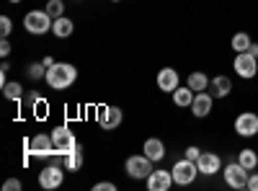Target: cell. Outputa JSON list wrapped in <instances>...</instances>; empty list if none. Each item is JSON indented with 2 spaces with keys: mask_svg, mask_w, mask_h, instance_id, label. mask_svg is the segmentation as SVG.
Listing matches in <instances>:
<instances>
[{
  "mask_svg": "<svg viewBox=\"0 0 258 191\" xmlns=\"http://www.w3.org/2000/svg\"><path fill=\"white\" fill-rule=\"evenodd\" d=\"M47 86L52 91H68L75 86L78 80V68L70 65V62H54L52 68H47Z\"/></svg>",
  "mask_w": 258,
  "mask_h": 191,
  "instance_id": "cell-1",
  "label": "cell"
},
{
  "mask_svg": "<svg viewBox=\"0 0 258 191\" xmlns=\"http://www.w3.org/2000/svg\"><path fill=\"white\" fill-rule=\"evenodd\" d=\"M52 142H54V150H57L59 158L75 153L78 147H80L75 132H70V126H64V124H59V126H54V130H52Z\"/></svg>",
  "mask_w": 258,
  "mask_h": 191,
  "instance_id": "cell-2",
  "label": "cell"
},
{
  "mask_svg": "<svg viewBox=\"0 0 258 191\" xmlns=\"http://www.w3.org/2000/svg\"><path fill=\"white\" fill-rule=\"evenodd\" d=\"M170 173H173V181L178 186H191L194 181H197L199 176V168H197V160H188V158H181L173 163V168H170Z\"/></svg>",
  "mask_w": 258,
  "mask_h": 191,
  "instance_id": "cell-3",
  "label": "cell"
},
{
  "mask_svg": "<svg viewBox=\"0 0 258 191\" xmlns=\"http://www.w3.org/2000/svg\"><path fill=\"white\" fill-rule=\"evenodd\" d=\"M24 29L34 36L47 34V31H52V16L47 11H29L24 16Z\"/></svg>",
  "mask_w": 258,
  "mask_h": 191,
  "instance_id": "cell-4",
  "label": "cell"
},
{
  "mask_svg": "<svg viewBox=\"0 0 258 191\" xmlns=\"http://www.w3.org/2000/svg\"><path fill=\"white\" fill-rule=\"evenodd\" d=\"M124 168H126V176H129V178H135V181H147V176L155 171V168H153V160H150L145 153H142V155L126 158Z\"/></svg>",
  "mask_w": 258,
  "mask_h": 191,
  "instance_id": "cell-5",
  "label": "cell"
},
{
  "mask_svg": "<svg viewBox=\"0 0 258 191\" xmlns=\"http://www.w3.org/2000/svg\"><path fill=\"white\" fill-rule=\"evenodd\" d=\"M232 70L243 80H253L258 75V57H253L250 52H238L232 59Z\"/></svg>",
  "mask_w": 258,
  "mask_h": 191,
  "instance_id": "cell-6",
  "label": "cell"
},
{
  "mask_svg": "<svg viewBox=\"0 0 258 191\" xmlns=\"http://www.w3.org/2000/svg\"><path fill=\"white\" fill-rule=\"evenodd\" d=\"M222 176H225V183H227L230 188H245V186H248L250 171H248V168H243L238 160H235V163H227V165H225Z\"/></svg>",
  "mask_w": 258,
  "mask_h": 191,
  "instance_id": "cell-7",
  "label": "cell"
},
{
  "mask_svg": "<svg viewBox=\"0 0 258 191\" xmlns=\"http://www.w3.org/2000/svg\"><path fill=\"white\" fill-rule=\"evenodd\" d=\"M64 181V168L62 165H47V168H41L39 171V186L41 188H59Z\"/></svg>",
  "mask_w": 258,
  "mask_h": 191,
  "instance_id": "cell-8",
  "label": "cell"
},
{
  "mask_svg": "<svg viewBox=\"0 0 258 191\" xmlns=\"http://www.w3.org/2000/svg\"><path fill=\"white\" fill-rule=\"evenodd\" d=\"M235 135L238 137H255L258 135V114L243 111L238 119H235Z\"/></svg>",
  "mask_w": 258,
  "mask_h": 191,
  "instance_id": "cell-9",
  "label": "cell"
},
{
  "mask_svg": "<svg viewBox=\"0 0 258 191\" xmlns=\"http://www.w3.org/2000/svg\"><path fill=\"white\" fill-rule=\"evenodd\" d=\"M29 155H34V158H52V155H57L52 135H36V137H31Z\"/></svg>",
  "mask_w": 258,
  "mask_h": 191,
  "instance_id": "cell-10",
  "label": "cell"
},
{
  "mask_svg": "<svg viewBox=\"0 0 258 191\" xmlns=\"http://www.w3.org/2000/svg\"><path fill=\"white\" fill-rule=\"evenodd\" d=\"M212 103H214V96L212 93H207V91H202V93H197L194 96V101H191V114L197 116V119H207L209 114H212Z\"/></svg>",
  "mask_w": 258,
  "mask_h": 191,
  "instance_id": "cell-11",
  "label": "cell"
},
{
  "mask_svg": "<svg viewBox=\"0 0 258 191\" xmlns=\"http://www.w3.org/2000/svg\"><path fill=\"white\" fill-rule=\"evenodd\" d=\"M121 121H124V111L119 109V106H106V109H101V114H98L101 130H116Z\"/></svg>",
  "mask_w": 258,
  "mask_h": 191,
  "instance_id": "cell-12",
  "label": "cell"
},
{
  "mask_svg": "<svg viewBox=\"0 0 258 191\" xmlns=\"http://www.w3.org/2000/svg\"><path fill=\"white\" fill-rule=\"evenodd\" d=\"M173 173L170 171H163V168H158V171H153L147 176V188L150 191H168L170 186H173Z\"/></svg>",
  "mask_w": 258,
  "mask_h": 191,
  "instance_id": "cell-13",
  "label": "cell"
},
{
  "mask_svg": "<svg viewBox=\"0 0 258 191\" xmlns=\"http://www.w3.org/2000/svg\"><path fill=\"white\" fill-rule=\"evenodd\" d=\"M197 168H199L202 176H214V173H220L222 160H220L217 153H202L199 160H197Z\"/></svg>",
  "mask_w": 258,
  "mask_h": 191,
  "instance_id": "cell-14",
  "label": "cell"
},
{
  "mask_svg": "<svg viewBox=\"0 0 258 191\" xmlns=\"http://www.w3.org/2000/svg\"><path fill=\"white\" fill-rule=\"evenodd\" d=\"M178 86H181L178 70H173V68H163V70L158 73V88H160L163 93H173Z\"/></svg>",
  "mask_w": 258,
  "mask_h": 191,
  "instance_id": "cell-15",
  "label": "cell"
},
{
  "mask_svg": "<svg viewBox=\"0 0 258 191\" xmlns=\"http://www.w3.org/2000/svg\"><path fill=\"white\" fill-rule=\"evenodd\" d=\"M142 153L153 160V163H160V160L165 158V145H163L158 137H150V140H145V145H142Z\"/></svg>",
  "mask_w": 258,
  "mask_h": 191,
  "instance_id": "cell-16",
  "label": "cell"
},
{
  "mask_svg": "<svg viewBox=\"0 0 258 191\" xmlns=\"http://www.w3.org/2000/svg\"><path fill=\"white\" fill-rule=\"evenodd\" d=\"M209 91H212V96H214V98H227V96L232 93V80H230L227 75H217V78H212Z\"/></svg>",
  "mask_w": 258,
  "mask_h": 191,
  "instance_id": "cell-17",
  "label": "cell"
},
{
  "mask_svg": "<svg viewBox=\"0 0 258 191\" xmlns=\"http://www.w3.org/2000/svg\"><path fill=\"white\" fill-rule=\"evenodd\" d=\"M73 31H75L73 18L62 16V18H54V21H52V34H54L57 39H68V36H73Z\"/></svg>",
  "mask_w": 258,
  "mask_h": 191,
  "instance_id": "cell-18",
  "label": "cell"
},
{
  "mask_svg": "<svg viewBox=\"0 0 258 191\" xmlns=\"http://www.w3.org/2000/svg\"><path fill=\"white\" fill-rule=\"evenodd\" d=\"M209 83H212V78H207L204 73H191L188 78H186V86L194 91V93H202V91H209Z\"/></svg>",
  "mask_w": 258,
  "mask_h": 191,
  "instance_id": "cell-19",
  "label": "cell"
},
{
  "mask_svg": "<svg viewBox=\"0 0 258 191\" xmlns=\"http://www.w3.org/2000/svg\"><path fill=\"white\" fill-rule=\"evenodd\" d=\"M170 96H173V103H176V106L186 109V106H191V101H194V96H197V93H194L188 86H183V88L178 86V88H176L173 93H170Z\"/></svg>",
  "mask_w": 258,
  "mask_h": 191,
  "instance_id": "cell-20",
  "label": "cell"
},
{
  "mask_svg": "<svg viewBox=\"0 0 258 191\" xmlns=\"http://www.w3.org/2000/svg\"><path fill=\"white\" fill-rule=\"evenodd\" d=\"M238 163L243 168H248V171H255V168H258V153L250 150V147H243V150L238 153Z\"/></svg>",
  "mask_w": 258,
  "mask_h": 191,
  "instance_id": "cell-21",
  "label": "cell"
},
{
  "mask_svg": "<svg viewBox=\"0 0 258 191\" xmlns=\"http://www.w3.org/2000/svg\"><path fill=\"white\" fill-rule=\"evenodd\" d=\"M62 168H64V171H80V168H83V153H80V147H78L75 153L62 158Z\"/></svg>",
  "mask_w": 258,
  "mask_h": 191,
  "instance_id": "cell-22",
  "label": "cell"
},
{
  "mask_svg": "<svg viewBox=\"0 0 258 191\" xmlns=\"http://www.w3.org/2000/svg\"><path fill=\"white\" fill-rule=\"evenodd\" d=\"M232 49H235V54L238 52H248L250 49V44H253V39H250V34H245V31H240V34H235L232 36Z\"/></svg>",
  "mask_w": 258,
  "mask_h": 191,
  "instance_id": "cell-23",
  "label": "cell"
},
{
  "mask_svg": "<svg viewBox=\"0 0 258 191\" xmlns=\"http://www.w3.org/2000/svg\"><path fill=\"white\" fill-rule=\"evenodd\" d=\"M3 96L8 101H18L21 96H24V86H21V83H6V86H3Z\"/></svg>",
  "mask_w": 258,
  "mask_h": 191,
  "instance_id": "cell-24",
  "label": "cell"
},
{
  "mask_svg": "<svg viewBox=\"0 0 258 191\" xmlns=\"http://www.w3.org/2000/svg\"><path fill=\"white\" fill-rule=\"evenodd\" d=\"M47 109H49V103H47L44 98H41V96H39V98L34 101V106H31V111H34V116H36V119H47V114H49Z\"/></svg>",
  "mask_w": 258,
  "mask_h": 191,
  "instance_id": "cell-25",
  "label": "cell"
},
{
  "mask_svg": "<svg viewBox=\"0 0 258 191\" xmlns=\"http://www.w3.org/2000/svg\"><path fill=\"white\" fill-rule=\"evenodd\" d=\"M29 78L31 80H41V78H47V65L44 62H34V65H29Z\"/></svg>",
  "mask_w": 258,
  "mask_h": 191,
  "instance_id": "cell-26",
  "label": "cell"
},
{
  "mask_svg": "<svg viewBox=\"0 0 258 191\" xmlns=\"http://www.w3.org/2000/svg\"><path fill=\"white\" fill-rule=\"evenodd\" d=\"M44 11L52 16V21H54V18H62V16H64V3H62V0H49Z\"/></svg>",
  "mask_w": 258,
  "mask_h": 191,
  "instance_id": "cell-27",
  "label": "cell"
},
{
  "mask_svg": "<svg viewBox=\"0 0 258 191\" xmlns=\"http://www.w3.org/2000/svg\"><path fill=\"white\" fill-rule=\"evenodd\" d=\"M13 31V21L8 16H0V34H3V39H8Z\"/></svg>",
  "mask_w": 258,
  "mask_h": 191,
  "instance_id": "cell-28",
  "label": "cell"
},
{
  "mask_svg": "<svg viewBox=\"0 0 258 191\" xmlns=\"http://www.w3.org/2000/svg\"><path fill=\"white\" fill-rule=\"evenodd\" d=\"M199 155H202V150H199V147H197V145H188L183 158H188V160H199Z\"/></svg>",
  "mask_w": 258,
  "mask_h": 191,
  "instance_id": "cell-29",
  "label": "cell"
},
{
  "mask_svg": "<svg viewBox=\"0 0 258 191\" xmlns=\"http://www.w3.org/2000/svg\"><path fill=\"white\" fill-rule=\"evenodd\" d=\"M21 186H24V183H21L18 178H8V181L3 183V188H6V191H21Z\"/></svg>",
  "mask_w": 258,
  "mask_h": 191,
  "instance_id": "cell-30",
  "label": "cell"
},
{
  "mask_svg": "<svg viewBox=\"0 0 258 191\" xmlns=\"http://www.w3.org/2000/svg\"><path fill=\"white\" fill-rule=\"evenodd\" d=\"M93 191H116V186H114L111 181H98V183L93 186Z\"/></svg>",
  "mask_w": 258,
  "mask_h": 191,
  "instance_id": "cell-31",
  "label": "cell"
},
{
  "mask_svg": "<svg viewBox=\"0 0 258 191\" xmlns=\"http://www.w3.org/2000/svg\"><path fill=\"white\" fill-rule=\"evenodd\" d=\"M8 70H11V65L3 62V65H0V86H6V83H8Z\"/></svg>",
  "mask_w": 258,
  "mask_h": 191,
  "instance_id": "cell-32",
  "label": "cell"
},
{
  "mask_svg": "<svg viewBox=\"0 0 258 191\" xmlns=\"http://www.w3.org/2000/svg\"><path fill=\"white\" fill-rule=\"evenodd\" d=\"M11 49H13V47H11V41H8V39L0 41V57H8V54H11Z\"/></svg>",
  "mask_w": 258,
  "mask_h": 191,
  "instance_id": "cell-33",
  "label": "cell"
},
{
  "mask_svg": "<svg viewBox=\"0 0 258 191\" xmlns=\"http://www.w3.org/2000/svg\"><path fill=\"white\" fill-rule=\"evenodd\" d=\"M248 191H258V173H250L248 176V186H245Z\"/></svg>",
  "mask_w": 258,
  "mask_h": 191,
  "instance_id": "cell-34",
  "label": "cell"
},
{
  "mask_svg": "<svg viewBox=\"0 0 258 191\" xmlns=\"http://www.w3.org/2000/svg\"><path fill=\"white\" fill-rule=\"evenodd\" d=\"M41 62H44V65H47V68H52V65H54V62H57V59H54V57H44V59H41Z\"/></svg>",
  "mask_w": 258,
  "mask_h": 191,
  "instance_id": "cell-35",
  "label": "cell"
},
{
  "mask_svg": "<svg viewBox=\"0 0 258 191\" xmlns=\"http://www.w3.org/2000/svg\"><path fill=\"white\" fill-rule=\"evenodd\" d=\"M253 57H258V44H255V41H253V44H250V49H248Z\"/></svg>",
  "mask_w": 258,
  "mask_h": 191,
  "instance_id": "cell-36",
  "label": "cell"
},
{
  "mask_svg": "<svg viewBox=\"0 0 258 191\" xmlns=\"http://www.w3.org/2000/svg\"><path fill=\"white\" fill-rule=\"evenodd\" d=\"M8 3H21V0H8Z\"/></svg>",
  "mask_w": 258,
  "mask_h": 191,
  "instance_id": "cell-37",
  "label": "cell"
},
{
  "mask_svg": "<svg viewBox=\"0 0 258 191\" xmlns=\"http://www.w3.org/2000/svg\"><path fill=\"white\" fill-rule=\"evenodd\" d=\"M111 3H119V0H111Z\"/></svg>",
  "mask_w": 258,
  "mask_h": 191,
  "instance_id": "cell-38",
  "label": "cell"
}]
</instances>
